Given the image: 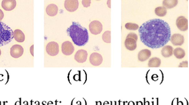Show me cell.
<instances>
[{"instance_id":"6da1fadb","label":"cell","mask_w":189,"mask_h":105,"mask_svg":"<svg viewBox=\"0 0 189 105\" xmlns=\"http://www.w3.org/2000/svg\"><path fill=\"white\" fill-rule=\"evenodd\" d=\"M138 32L144 45L153 49L165 46L171 37L168 23L160 19L147 21L139 27Z\"/></svg>"},{"instance_id":"7a4b0ae2","label":"cell","mask_w":189,"mask_h":105,"mask_svg":"<svg viewBox=\"0 0 189 105\" xmlns=\"http://www.w3.org/2000/svg\"><path fill=\"white\" fill-rule=\"evenodd\" d=\"M67 33L73 42L78 46L86 45L89 41L87 29L76 22H73L72 25L67 29Z\"/></svg>"},{"instance_id":"3957f363","label":"cell","mask_w":189,"mask_h":105,"mask_svg":"<svg viewBox=\"0 0 189 105\" xmlns=\"http://www.w3.org/2000/svg\"><path fill=\"white\" fill-rule=\"evenodd\" d=\"M13 39V30L4 23L0 21V47L9 44Z\"/></svg>"},{"instance_id":"277c9868","label":"cell","mask_w":189,"mask_h":105,"mask_svg":"<svg viewBox=\"0 0 189 105\" xmlns=\"http://www.w3.org/2000/svg\"><path fill=\"white\" fill-rule=\"evenodd\" d=\"M46 51L48 55L51 56L57 55L59 53V46L56 42H50L46 45Z\"/></svg>"},{"instance_id":"5b68a950","label":"cell","mask_w":189,"mask_h":105,"mask_svg":"<svg viewBox=\"0 0 189 105\" xmlns=\"http://www.w3.org/2000/svg\"><path fill=\"white\" fill-rule=\"evenodd\" d=\"M89 30L91 33L97 35L100 34L102 31V24L99 21H93L89 24Z\"/></svg>"},{"instance_id":"8992f818","label":"cell","mask_w":189,"mask_h":105,"mask_svg":"<svg viewBox=\"0 0 189 105\" xmlns=\"http://www.w3.org/2000/svg\"><path fill=\"white\" fill-rule=\"evenodd\" d=\"M75 48L72 43L67 41L61 45V51L65 55H71L74 52Z\"/></svg>"},{"instance_id":"52a82bcc","label":"cell","mask_w":189,"mask_h":105,"mask_svg":"<svg viewBox=\"0 0 189 105\" xmlns=\"http://www.w3.org/2000/svg\"><path fill=\"white\" fill-rule=\"evenodd\" d=\"M24 49L23 47L18 45H13L10 49V55L13 58L17 59L23 55Z\"/></svg>"},{"instance_id":"ba28073f","label":"cell","mask_w":189,"mask_h":105,"mask_svg":"<svg viewBox=\"0 0 189 105\" xmlns=\"http://www.w3.org/2000/svg\"><path fill=\"white\" fill-rule=\"evenodd\" d=\"M176 25L179 30L186 31L188 29V20L183 16H180L176 20Z\"/></svg>"},{"instance_id":"9c48e42d","label":"cell","mask_w":189,"mask_h":105,"mask_svg":"<svg viewBox=\"0 0 189 105\" xmlns=\"http://www.w3.org/2000/svg\"><path fill=\"white\" fill-rule=\"evenodd\" d=\"M65 7L69 12L75 11L79 7V1L76 0H67L65 2Z\"/></svg>"},{"instance_id":"30bf717a","label":"cell","mask_w":189,"mask_h":105,"mask_svg":"<svg viewBox=\"0 0 189 105\" xmlns=\"http://www.w3.org/2000/svg\"><path fill=\"white\" fill-rule=\"evenodd\" d=\"M90 63L93 66H99L101 65L103 61L102 55L97 53H93L89 57Z\"/></svg>"},{"instance_id":"8fae6325","label":"cell","mask_w":189,"mask_h":105,"mask_svg":"<svg viewBox=\"0 0 189 105\" xmlns=\"http://www.w3.org/2000/svg\"><path fill=\"white\" fill-rule=\"evenodd\" d=\"M87 53L86 50H78L75 55V59L79 63H84L87 60Z\"/></svg>"},{"instance_id":"7c38bea8","label":"cell","mask_w":189,"mask_h":105,"mask_svg":"<svg viewBox=\"0 0 189 105\" xmlns=\"http://www.w3.org/2000/svg\"><path fill=\"white\" fill-rule=\"evenodd\" d=\"M2 7L5 11H10L14 10L16 7V1L15 0H4L1 3Z\"/></svg>"},{"instance_id":"4fadbf2b","label":"cell","mask_w":189,"mask_h":105,"mask_svg":"<svg viewBox=\"0 0 189 105\" xmlns=\"http://www.w3.org/2000/svg\"><path fill=\"white\" fill-rule=\"evenodd\" d=\"M170 40L173 45H183L184 42V36L180 34H174L170 37Z\"/></svg>"},{"instance_id":"5bb4252c","label":"cell","mask_w":189,"mask_h":105,"mask_svg":"<svg viewBox=\"0 0 189 105\" xmlns=\"http://www.w3.org/2000/svg\"><path fill=\"white\" fill-rule=\"evenodd\" d=\"M151 55V52L148 49H144L141 50L138 53V60L140 61H144L148 60Z\"/></svg>"},{"instance_id":"9a60e30c","label":"cell","mask_w":189,"mask_h":105,"mask_svg":"<svg viewBox=\"0 0 189 105\" xmlns=\"http://www.w3.org/2000/svg\"><path fill=\"white\" fill-rule=\"evenodd\" d=\"M125 46L127 49L130 51L135 50L137 48V41L131 38L126 39L125 41Z\"/></svg>"},{"instance_id":"2e32d148","label":"cell","mask_w":189,"mask_h":105,"mask_svg":"<svg viewBox=\"0 0 189 105\" xmlns=\"http://www.w3.org/2000/svg\"><path fill=\"white\" fill-rule=\"evenodd\" d=\"M13 37L15 41L19 43H22L25 40V35L20 30L17 29L13 31Z\"/></svg>"},{"instance_id":"e0dca14e","label":"cell","mask_w":189,"mask_h":105,"mask_svg":"<svg viewBox=\"0 0 189 105\" xmlns=\"http://www.w3.org/2000/svg\"><path fill=\"white\" fill-rule=\"evenodd\" d=\"M58 7L57 5L53 4H51L50 5H48L46 8V13L47 15L51 17H53L57 15L58 13Z\"/></svg>"},{"instance_id":"ac0fdd59","label":"cell","mask_w":189,"mask_h":105,"mask_svg":"<svg viewBox=\"0 0 189 105\" xmlns=\"http://www.w3.org/2000/svg\"><path fill=\"white\" fill-rule=\"evenodd\" d=\"M173 54V49L170 45L164 46L161 50V55L164 57H170Z\"/></svg>"},{"instance_id":"d6986e66","label":"cell","mask_w":189,"mask_h":105,"mask_svg":"<svg viewBox=\"0 0 189 105\" xmlns=\"http://www.w3.org/2000/svg\"><path fill=\"white\" fill-rule=\"evenodd\" d=\"M178 4L177 0H165L163 2V5L164 7L165 8H174Z\"/></svg>"},{"instance_id":"ffe728a7","label":"cell","mask_w":189,"mask_h":105,"mask_svg":"<svg viewBox=\"0 0 189 105\" xmlns=\"http://www.w3.org/2000/svg\"><path fill=\"white\" fill-rule=\"evenodd\" d=\"M161 61L158 57H153L149 60L148 66L150 67H158L161 65Z\"/></svg>"},{"instance_id":"44dd1931","label":"cell","mask_w":189,"mask_h":105,"mask_svg":"<svg viewBox=\"0 0 189 105\" xmlns=\"http://www.w3.org/2000/svg\"><path fill=\"white\" fill-rule=\"evenodd\" d=\"M173 54L175 55V57L178 59H183V57H184V56L186 55V53H185V51L184 50L181 49V48H176L173 51Z\"/></svg>"},{"instance_id":"7402d4cb","label":"cell","mask_w":189,"mask_h":105,"mask_svg":"<svg viewBox=\"0 0 189 105\" xmlns=\"http://www.w3.org/2000/svg\"><path fill=\"white\" fill-rule=\"evenodd\" d=\"M167 9L164 7H159L155 9V13L159 17H164L167 14Z\"/></svg>"},{"instance_id":"603a6c76","label":"cell","mask_w":189,"mask_h":105,"mask_svg":"<svg viewBox=\"0 0 189 105\" xmlns=\"http://www.w3.org/2000/svg\"><path fill=\"white\" fill-rule=\"evenodd\" d=\"M102 40L104 42H105L107 43H111V31H107L103 34Z\"/></svg>"},{"instance_id":"cb8c5ba5","label":"cell","mask_w":189,"mask_h":105,"mask_svg":"<svg viewBox=\"0 0 189 105\" xmlns=\"http://www.w3.org/2000/svg\"><path fill=\"white\" fill-rule=\"evenodd\" d=\"M125 28L129 30H137L139 29V26L138 24L135 23H128L125 24Z\"/></svg>"},{"instance_id":"d4e9b609","label":"cell","mask_w":189,"mask_h":105,"mask_svg":"<svg viewBox=\"0 0 189 105\" xmlns=\"http://www.w3.org/2000/svg\"><path fill=\"white\" fill-rule=\"evenodd\" d=\"M128 38L133 39L134 40H135L136 41L138 40L137 35L135 33H129V34L127 37V39H128Z\"/></svg>"},{"instance_id":"484cf974","label":"cell","mask_w":189,"mask_h":105,"mask_svg":"<svg viewBox=\"0 0 189 105\" xmlns=\"http://www.w3.org/2000/svg\"><path fill=\"white\" fill-rule=\"evenodd\" d=\"M82 3L85 7H88L91 5V1H82Z\"/></svg>"},{"instance_id":"4316f807","label":"cell","mask_w":189,"mask_h":105,"mask_svg":"<svg viewBox=\"0 0 189 105\" xmlns=\"http://www.w3.org/2000/svg\"><path fill=\"white\" fill-rule=\"evenodd\" d=\"M187 65H188L187 61H183L181 63H180V64L179 65V67H187Z\"/></svg>"},{"instance_id":"83f0119b","label":"cell","mask_w":189,"mask_h":105,"mask_svg":"<svg viewBox=\"0 0 189 105\" xmlns=\"http://www.w3.org/2000/svg\"><path fill=\"white\" fill-rule=\"evenodd\" d=\"M4 17V13H3V11L2 10L0 9V21L3 19Z\"/></svg>"},{"instance_id":"f1b7e54d","label":"cell","mask_w":189,"mask_h":105,"mask_svg":"<svg viewBox=\"0 0 189 105\" xmlns=\"http://www.w3.org/2000/svg\"><path fill=\"white\" fill-rule=\"evenodd\" d=\"M33 50H34V45H32L31 46L30 49V51L31 54V55H34V51H33Z\"/></svg>"},{"instance_id":"f546056e","label":"cell","mask_w":189,"mask_h":105,"mask_svg":"<svg viewBox=\"0 0 189 105\" xmlns=\"http://www.w3.org/2000/svg\"><path fill=\"white\" fill-rule=\"evenodd\" d=\"M1 55V51L0 50V55Z\"/></svg>"}]
</instances>
